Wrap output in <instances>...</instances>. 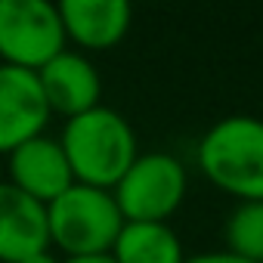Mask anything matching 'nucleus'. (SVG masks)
<instances>
[{
	"mask_svg": "<svg viewBox=\"0 0 263 263\" xmlns=\"http://www.w3.org/2000/svg\"><path fill=\"white\" fill-rule=\"evenodd\" d=\"M59 143L71 164L74 183L108 192L121 183V177L140 155V143L130 121L108 105H96L78 118H68Z\"/></svg>",
	"mask_w": 263,
	"mask_h": 263,
	"instance_id": "1",
	"label": "nucleus"
},
{
	"mask_svg": "<svg viewBox=\"0 0 263 263\" xmlns=\"http://www.w3.org/2000/svg\"><path fill=\"white\" fill-rule=\"evenodd\" d=\"M201 177L238 198L263 201V118L226 115L214 121L195 149Z\"/></svg>",
	"mask_w": 263,
	"mask_h": 263,
	"instance_id": "2",
	"label": "nucleus"
},
{
	"mask_svg": "<svg viewBox=\"0 0 263 263\" xmlns=\"http://www.w3.org/2000/svg\"><path fill=\"white\" fill-rule=\"evenodd\" d=\"M50 220V245L68 257H93L111 254L121 229L124 214L108 189L74 183L56 201L47 204Z\"/></svg>",
	"mask_w": 263,
	"mask_h": 263,
	"instance_id": "3",
	"label": "nucleus"
},
{
	"mask_svg": "<svg viewBox=\"0 0 263 263\" xmlns=\"http://www.w3.org/2000/svg\"><path fill=\"white\" fill-rule=\"evenodd\" d=\"M189 192V174L171 152H140L111 189L124 223H167Z\"/></svg>",
	"mask_w": 263,
	"mask_h": 263,
	"instance_id": "4",
	"label": "nucleus"
},
{
	"mask_svg": "<svg viewBox=\"0 0 263 263\" xmlns=\"http://www.w3.org/2000/svg\"><path fill=\"white\" fill-rule=\"evenodd\" d=\"M65 28L56 4L0 0V65L41 71L65 50Z\"/></svg>",
	"mask_w": 263,
	"mask_h": 263,
	"instance_id": "5",
	"label": "nucleus"
},
{
	"mask_svg": "<svg viewBox=\"0 0 263 263\" xmlns=\"http://www.w3.org/2000/svg\"><path fill=\"white\" fill-rule=\"evenodd\" d=\"M53 111L44 96L37 71L0 65V155L41 137Z\"/></svg>",
	"mask_w": 263,
	"mask_h": 263,
	"instance_id": "6",
	"label": "nucleus"
},
{
	"mask_svg": "<svg viewBox=\"0 0 263 263\" xmlns=\"http://www.w3.org/2000/svg\"><path fill=\"white\" fill-rule=\"evenodd\" d=\"M7 171H10L7 183H13L16 189H22L25 195H31L41 204L56 201L68 186H74V174H71V164L65 158L59 137H47V134L10 152Z\"/></svg>",
	"mask_w": 263,
	"mask_h": 263,
	"instance_id": "7",
	"label": "nucleus"
},
{
	"mask_svg": "<svg viewBox=\"0 0 263 263\" xmlns=\"http://www.w3.org/2000/svg\"><path fill=\"white\" fill-rule=\"evenodd\" d=\"M50 251L47 204L13 183H0V263H25Z\"/></svg>",
	"mask_w": 263,
	"mask_h": 263,
	"instance_id": "8",
	"label": "nucleus"
},
{
	"mask_svg": "<svg viewBox=\"0 0 263 263\" xmlns=\"http://www.w3.org/2000/svg\"><path fill=\"white\" fill-rule=\"evenodd\" d=\"M44 96L53 115L78 118L96 105H102V78L99 68L81 50H62L50 65L37 71Z\"/></svg>",
	"mask_w": 263,
	"mask_h": 263,
	"instance_id": "9",
	"label": "nucleus"
},
{
	"mask_svg": "<svg viewBox=\"0 0 263 263\" xmlns=\"http://www.w3.org/2000/svg\"><path fill=\"white\" fill-rule=\"evenodd\" d=\"M59 16L65 41L87 53H102L118 47L134 22V7L127 0H62Z\"/></svg>",
	"mask_w": 263,
	"mask_h": 263,
	"instance_id": "10",
	"label": "nucleus"
},
{
	"mask_svg": "<svg viewBox=\"0 0 263 263\" xmlns=\"http://www.w3.org/2000/svg\"><path fill=\"white\" fill-rule=\"evenodd\" d=\"M111 257L118 263H186L183 241L171 223H124Z\"/></svg>",
	"mask_w": 263,
	"mask_h": 263,
	"instance_id": "11",
	"label": "nucleus"
},
{
	"mask_svg": "<svg viewBox=\"0 0 263 263\" xmlns=\"http://www.w3.org/2000/svg\"><path fill=\"white\" fill-rule=\"evenodd\" d=\"M226 251L248 260L263 263V201H238L223 226Z\"/></svg>",
	"mask_w": 263,
	"mask_h": 263,
	"instance_id": "12",
	"label": "nucleus"
},
{
	"mask_svg": "<svg viewBox=\"0 0 263 263\" xmlns=\"http://www.w3.org/2000/svg\"><path fill=\"white\" fill-rule=\"evenodd\" d=\"M186 263H248V260H241V257L229 254L226 248H220V251H204V254L186 257Z\"/></svg>",
	"mask_w": 263,
	"mask_h": 263,
	"instance_id": "13",
	"label": "nucleus"
},
{
	"mask_svg": "<svg viewBox=\"0 0 263 263\" xmlns=\"http://www.w3.org/2000/svg\"><path fill=\"white\" fill-rule=\"evenodd\" d=\"M62 263H118L111 254H93V257H68Z\"/></svg>",
	"mask_w": 263,
	"mask_h": 263,
	"instance_id": "14",
	"label": "nucleus"
},
{
	"mask_svg": "<svg viewBox=\"0 0 263 263\" xmlns=\"http://www.w3.org/2000/svg\"><path fill=\"white\" fill-rule=\"evenodd\" d=\"M25 263H59V260L47 251V254H37V257H31V260H25Z\"/></svg>",
	"mask_w": 263,
	"mask_h": 263,
	"instance_id": "15",
	"label": "nucleus"
}]
</instances>
